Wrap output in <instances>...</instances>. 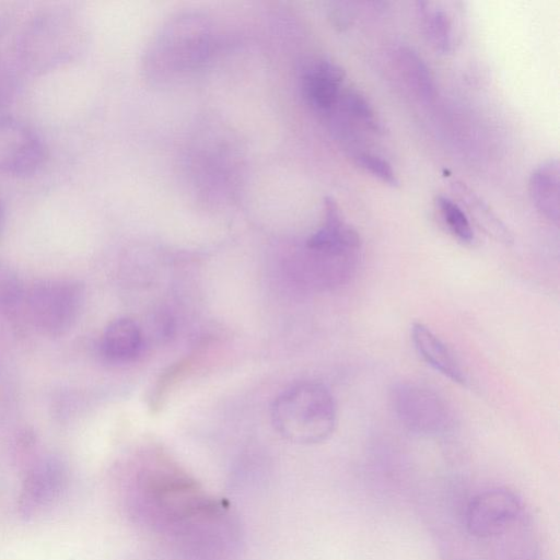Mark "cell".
<instances>
[{
  "label": "cell",
  "mask_w": 560,
  "mask_h": 560,
  "mask_svg": "<svg viewBox=\"0 0 560 560\" xmlns=\"http://www.w3.org/2000/svg\"><path fill=\"white\" fill-rule=\"evenodd\" d=\"M306 249L335 257L358 260L360 237L340 218L336 203L326 200L323 225L306 241Z\"/></svg>",
  "instance_id": "obj_9"
},
{
  "label": "cell",
  "mask_w": 560,
  "mask_h": 560,
  "mask_svg": "<svg viewBox=\"0 0 560 560\" xmlns=\"http://www.w3.org/2000/svg\"><path fill=\"white\" fill-rule=\"evenodd\" d=\"M18 88L16 71L8 62L0 61V110L13 100Z\"/></svg>",
  "instance_id": "obj_20"
},
{
  "label": "cell",
  "mask_w": 560,
  "mask_h": 560,
  "mask_svg": "<svg viewBox=\"0 0 560 560\" xmlns=\"http://www.w3.org/2000/svg\"><path fill=\"white\" fill-rule=\"evenodd\" d=\"M5 220V209L2 199L0 198V232L4 225Z\"/></svg>",
  "instance_id": "obj_22"
},
{
  "label": "cell",
  "mask_w": 560,
  "mask_h": 560,
  "mask_svg": "<svg viewBox=\"0 0 560 560\" xmlns=\"http://www.w3.org/2000/svg\"><path fill=\"white\" fill-rule=\"evenodd\" d=\"M84 289L77 281H42L25 293L24 314L39 331L60 336L75 323L83 305Z\"/></svg>",
  "instance_id": "obj_4"
},
{
  "label": "cell",
  "mask_w": 560,
  "mask_h": 560,
  "mask_svg": "<svg viewBox=\"0 0 560 560\" xmlns=\"http://www.w3.org/2000/svg\"><path fill=\"white\" fill-rule=\"evenodd\" d=\"M462 195L469 201L471 213L476 217L478 224L497 241L511 243L512 237L505 225L465 186H460Z\"/></svg>",
  "instance_id": "obj_17"
},
{
  "label": "cell",
  "mask_w": 560,
  "mask_h": 560,
  "mask_svg": "<svg viewBox=\"0 0 560 560\" xmlns=\"http://www.w3.org/2000/svg\"><path fill=\"white\" fill-rule=\"evenodd\" d=\"M341 98V105L352 116L362 120L370 127L376 128L375 116L366 100L357 92L348 91Z\"/></svg>",
  "instance_id": "obj_19"
},
{
  "label": "cell",
  "mask_w": 560,
  "mask_h": 560,
  "mask_svg": "<svg viewBox=\"0 0 560 560\" xmlns=\"http://www.w3.org/2000/svg\"><path fill=\"white\" fill-rule=\"evenodd\" d=\"M271 419L285 440L301 445L324 442L334 432L337 409L329 389L318 382H302L283 390L273 401Z\"/></svg>",
  "instance_id": "obj_2"
},
{
  "label": "cell",
  "mask_w": 560,
  "mask_h": 560,
  "mask_svg": "<svg viewBox=\"0 0 560 560\" xmlns=\"http://www.w3.org/2000/svg\"><path fill=\"white\" fill-rule=\"evenodd\" d=\"M211 33L198 15L172 21L155 37L148 51V70L159 80L176 79L198 69L208 58Z\"/></svg>",
  "instance_id": "obj_3"
},
{
  "label": "cell",
  "mask_w": 560,
  "mask_h": 560,
  "mask_svg": "<svg viewBox=\"0 0 560 560\" xmlns=\"http://www.w3.org/2000/svg\"><path fill=\"white\" fill-rule=\"evenodd\" d=\"M85 43L83 27L73 13L45 10L32 18L16 40V61L31 74H43L73 61Z\"/></svg>",
  "instance_id": "obj_1"
},
{
  "label": "cell",
  "mask_w": 560,
  "mask_h": 560,
  "mask_svg": "<svg viewBox=\"0 0 560 560\" xmlns=\"http://www.w3.org/2000/svg\"><path fill=\"white\" fill-rule=\"evenodd\" d=\"M411 339L422 360L452 382L465 385L466 376L448 347L424 324L416 322Z\"/></svg>",
  "instance_id": "obj_11"
},
{
  "label": "cell",
  "mask_w": 560,
  "mask_h": 560,
  "mask_svg": "<svg viewBox=\"0 0 560 560\" xmlns=\"http://www.w3.org/2000/svg\"><path fill=\"white\" fill-rule=\"evenodd\" d=\"M357 163L361 168L377 177L382 182L392 186L398 185V179L392 165L381 156L370 153H362L357 156Z\"/></svg>",
  "instance_id": "obj_18"
},
{
  "label": "cell",
  "mask_w": 560,
  "mask_h": 560,
  "mask_svg": "<svg viewBox=\"0 0 560 560\" xmlns=\"http://www.w3.org/2000/svg\"><path fill=\"white\" fill-rule=\"evenodd\" d=\"M47 156L42 138L25 122L0 118V173L27 176L36 173Z\"/></svg>",
  "instance_id": "obj_7"
},
{
  "label": "cell",
  "mask_w": 560,
  "mask_h": 560,
  "mask_svg": "<svg viewBox=\"0 0 560 560\" xmlns=\"http://www.w3.org/2000/svg\"><path fill=\"white\" fill-rule=\"evenodd\" d=\"M423 28L431 45L440 52H448L452 48V24L447 14L431 3H419Z\"/></svg>",
  "instance_id": "obj_14"
},
{
  "label": "cell",
  "mask_w": 560,
  "mask_h": 560,
  "mask_svg": "<svg viewBox=\"0 0 560 560\" xmlns=\"http://www.w3.org/2000/svg\"><path fill=\"white\" fill-rule=\"evenodd\" d=\"M142 332L136 322L130 318L113 320L105 329L101 349L103 354L114 362L135 360L142 348Z\"/></svg>",
  "instance_id": "obj_12"
},
{
  "label": "cell",
  "mask_w": 560,
  "mask_h": 560,
  "mask_svg": "<svg viewBox=\"0 0 560 560\" xmlns=\"http://www.w3.org/2000/svg\"><path fill=\"white\" fill-rule=\"evenodd\" d=\"M522 513V502L511 490L492 488L474 495L468 502L464 524L467 532L480 539L504 534Z\"/></svg>",
  "instance_id": "obj_6"
},
{
  "label": "cell",
  "mask_w": 560,
  "mask_h": 560,
  "mask_svg": "<svg viewBox=\"0 0 560 560\" xmlns=\"http://www.w3.org/2000/svg\"><path fill=\"white\" fill-rule=\"evenodd\" d=\"M529 195L537 210L548 220L559 222V163L548 160L530 175Z\"/></svg>",
  "instance_id": "obj_13"
},
{
  "label": "cell",
  "mask_w": 560,
  "mask_h": 560,
  "mask_svg": "<svg viewBox=\"0 0 560 560\" xmlns=\"http://www.w3.org/2000/svg\"><path fill=\"white\" fill-rule=\"evenodd\" d=\"M10 25V16L5 13H0V39L5 34Z\"/></svg>",
  "instance_id": "obj_21"
},
{
  "label": "cell",
  "mask_w": 560,
  "mask_h": 560,
  "mask_svg": "<svg viewBox=\"0 0 560 560\" xmlns=\"http://www.w3.org/2000/svg\"><path fill=\"white\" fill-rule=\"evenodd\" d=\"M390 401L400 423L411 432L436 436L451 428L452 417L448 407L428 387L413 383H398L390 390Z\"/></svg>",
  "instance_id": "obj_5"
},
{
  "label": "cell",
  "mask_w": 560,
  "mask_h": 560,
  "mask_svg": "<svg viewBox=\"0 0 560 560\" xmlns=\"http://www.w3.org/2000/svg\"><path fill=\"white\" fill-rule=\"evenodd\" d=\"M342 69L326 59L308 63L302 72V94L313 108L319 112L330 110L339 101Z\"/></svg>",
  "instance_id": "obj_10"
},
{
  "label": "cell",
  "mask_w": 560,
  "mask_h": 560,
  "mask_svg": "<svg viewBox=\"0 0 560 560\" xmlns=\"http://www.w3.org/2000/svg\"><path fill=\"white\" fill-rule=\"evenodd\" d=\"M67 486V474L60 462L47 458L35 464L26 474L19 498V510L25 520L49 511Z\"/></svg>",
  "instance_id": "obj_8"
},
{
  "label": "cell",
  "mask_w": 560,
  "mask_h": 560,
  "mask_svg": "<svg viewBox=\"0 0 560 560\" xmlns=\"http://www.w3.org/2000/svg\"><path fill=\"white\" fill-rule=\"evenodd\" d=\"M436 206L448 231L462 243L470 244L475 237L474 231L460 207L444 196L436 198Z\"/></svg>",
  "instance_id": "obj_16"
},
{
  "label": "cell",
  "mask_w": 560,
  "mask_h": 560,
  "mask_svg": "<svg viewBox=\"0 0 560 560\" xmlns=\"http://www.w3.org/2000/svg\"><path fill=\"white\" fill-rule=\"evenodd\" d=\"M399 62L408 80L423 97H433L435 85L433 77L421 57L410 48L399 49Z\"/></svg>",
  "instance_id": "obj_15"
}]
</instances>
